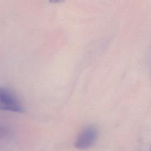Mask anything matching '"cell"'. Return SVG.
<instances>
[{
	"instance_id": "1",
	"label": "cell",
	"mask_w": 151,
	"mask_h": 151,
	"mask_svg": "<svg viewBox=\"0 0 151 151\" xmlns=\"http://www.w3.org/2000/svg\"><path fill=\"white\" fill-rule=\"evenodd\" d=\"M0 109L14 113H22L24 107L10 90L0 87Z\"/></svg>"
},
{
	"instance_id": "2",
	"label": "cell",
	"mask_w": 151,
	"mask_h": 151,
	"mask_svg": "<svg viewBox=\"0 0 151 151\" xmlns=\"http://www.w3.org/2000/svg\"><path fill=\"white\" fill-rule=\"evenodd\" d=\"M97 130L93 126L86 127L76 138L74 146L78 149H86L90 147L96 140Z\"/></svg>"
},
{
	"instance_id": "3",
	"label": "cell",
	"mask_w": 151,
	"mask_h": 151,
	"mask_svg": "<svg viewBox=\"0 0 151 151\" xmlns=\"http://www.w3.org/2000/svg\"><path fill=\"white\" fill-rule=\"evenodd\" d=\"M6 133H7V130L6 128L2 125L0 124V139L3 138L6 135Z\"/></svg>"
},
{
	"instance_id": "4",
	"label": "cell",
	"mask_w": 151,
	"mask_h": 151,
	"mask_svg": "<svg viewBox=\"0 0 151 151\" xmlns=\"http://www.w3.org/2000/svg\"><path fill=\"white\" fill-rule=\"evenodd\" d=\"M149 151H151V146L150 147V148H149Z\"/></svg>"
}]
</instances>
